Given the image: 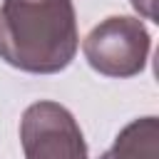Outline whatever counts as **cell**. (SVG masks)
<instances>
[{"mask_svg":"<svg viewBox=\"0 0 159 159\" xmlns=\"http://www.w3.org/2000/svg\"><path fill=\"white\" fill-rule=\"evenodd\" d=\"M72 0H2L0 60L32 75H55L77 55Z\"/></svg>","mask_w":159,"mask_h":159,"instance_id":"obj_1","label":"cell"},{"mask_svg":"<svg viewBox=\"0 0 159 159\" xmlns=\"http://www.w3.org/2000/svg\"><path fill=\"white\" fill-rule=\"evenodd\" d=\"M152 37L139 17L112 15L94 25L82 42L89 67L104 77H134L147 67Z\"/></svg>","mask_w":159,"mask_h":159,"instance_id":"obj_2","label":"cell"},{"mask_svg":"<svg viewBox=\"0 0 159 159\" xmlns=\"http://www.w3.org/2000/svg\"><path fill=\"white\" fill-rule=\"evenodd\" d=\"M20 144L25 159H87V144L72 112L40 99L22 112Z\"/></svg>","mask_w":159,"mask_h":159,"instance_id":"obj_3","label":"cell"},{"mask_svg":"<svg viewBox=\"0 0 159 159\" xmlns=\"http://www.w3.org/2000/svg\"><path fill=\"white\" fill-rule=\"evenodd\" d=\"M99 159H159V122L157 117L132 119L114 144Z\"/></svg>","mask_w":159,"mask_h":159,"instance_id":"obj_4","label":"cell"}]
</instances>
